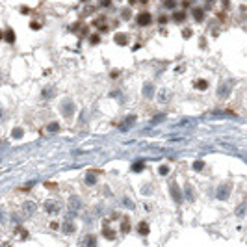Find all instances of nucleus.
I'll return each instance as SVG.
<instances>
[{
    "label": "nucleus",
    "mask_w": 247,
    "mask_h": 247,
    "mask_svg": "<svg viewBox=\"0 0 247 247\" xmlns=\"http://www.w3.org/2000/svg\"><path fill=\"white\" fill-rule=\"evenodd\" d=\"M230 192H232V186L229 184V182H225V184L217 186V189H216V199H219V201H227L229 197H230Z\"/></svg>",
    "instance_id": "nucleus-1"
},
{
    "label": "nucleus",
    "mask_w": 247,
    "mask_h": 247,
    "mask_svg": "<svg viewBox=\"0 0 247 247\" xmlns=\"http://www.w3.org/2000/svg\"><path fill=\"white\" fill-rule=\"evenodd\" d=\"M169 193H171V197H173V201L176 203V204H180L182 203V193H180V188H179V184L173 180V182H169Z\"/></svg>",
    "instance_id": "nucleus-2"
},
{
    "label": "nucleus",
    "mask_w": 247,
    "mask_h": 247,
    "mask_svg": "<svg viewBox=\"0 0 247 247\" xmlns=\"http://www.w3.org/2000/svg\"><path fill=\"white\" fill-rule=\"evenodd\" d=\"M67 204H69V212H71V216H74L76 212L82 208V201H80V197H71Z\"/></svg>",
    "instance_id": "nucleus-3"
},
{
    "label": "nucleus",
    "mask_w": 247,
    "mask_h": 247,
    "mask_svg": "<svg viewBox=\"0 0 247 247\" xmlns=\"http://www.w3.org/2000/svg\"><path fill=\"white\" fill-rule=\"evenodd\" d=\"M151 20H152V17H151V13H149V11H141L139 15H138V24H139V26H147V24H151Z\"/></svg>",
    "instance_id": "nucleus-4"
},
{
    "label": "nucleus",
    "mask_w": 247,
    "mask_h": 247,
    "mask_svg": "<svg viewBox=\"0 0 247 247\" xmlns=\"http://www.w3.org/2000/svg\"><path fill=\"white\" fill-rule=\"evenodd\" d=\"M80 243H82V247H95L97 245V236L95 234H87V236H84L80 240Z\"/></svg>",
    "instance_id": "nucleus-5"
},
{
    "label": "nucleus",
    "mask_w": 247,
    "mask_h": 247,
    "mask_svg": "<svg viewBox=\"0 0 247 247\" xmlns=\"http://www.w3.org/2000/svg\"><path fill=\"white\" fill-rule=\"evenodd\" d=\"M86 184L87 186H95L97 184V171H95V169L87 171V175H86Z\"/></svg>",
    "instance_id": "nucleus-6"
},
{
    "label": "nucleus",
    "mask_w": 247,
    "mask_h": 247,
    "mask_svg": "<svg viewBox=\"0 0 247 247\" xmlns=\"http://www.w3.org/2000/svg\"><path fill=\"white\" fill-rule=\"evenodd\" d=\"M73 114H74L73 102H71V101H65V102H63V115H65V117H71Z\"/></svg>",
    "instance_id": "nucleus-7"
},
{
    "label": "nucleus",
    "mask_w": 247,
    "mask_h": 247,
    "mask_svg": "<svg viewBox=\"0 0 247 247\" xmlns=\"http://www.w3.org/2000/svg\"><path fill=\"white\" fill-rule=\"evenodd\" d=\"M45 210L48 212V214H58L60 212V203H52V201H48L45 204Z\"/></svg>",
    "instance_id": "nucleus-8"
},
{
    "label": "nucleus",
    "mask_w": 247,
    "mask_h": 247,
    "mask_svg": "<svg viewBox=\"0 0 247 247\" xmlns=\"http://www.w3.org/2000/svg\"><path fill=\"white\" fill-rule=\"evenodd\" d=\"M138 232L141 236H147L151 232V229H149V223H145V221H139V225H138Z\"/></svg>",
    "instance_id": "nucleus-9"
},
{
    "label": "nucleus",
    "mask_w": 247,
    "mask_h": 247,
    "mask_svg": "<svg viewBox=\"0 0 247 247\" xmlns=\"http://www.w3.org/2000/svg\"><path fill=\"white\" fill-rule=\"evenodd\" d=\"M102 236H104L106 240H110V242H114V240H115V230L104 227V229H102Z\"/></svg>",
    "instance_id": "nucleus-10"
},
{
    "label": "nucleus",
    "mask_w": 247,
    "mask_h": 247,
    "mask_svg": "<svg viewBox=\"0 0 247 247\" xmlns=\"http://www.w3.org/2000/svg\"><path fill=\"white\" fill-rule=\"evenodd\" d=\"M130 169H132L134 173H139V171H143V169H145V162H143V160H138V162H134Z\"/></svg>",
    "instance_id": "nucleus-11"
},
{
    "label": "nucleus",
    "mask_w": 247,
    "mask_h": 247,
    "mask_svg": "<svg viewBox=\"0 0 247 247\" xmlns=\"http://www.w3.org/2000/svg\"><path fill=\"white\" fill-rule=\"evenodd\" d=\"M245 212H247V203H242V204H238V206H236L234 214H236L238 217H243V216H245Z\"/></svg>",
    "instance_id": "nucleus-12"
},
{
    "label": "nucleus",
    "mask_w": 247,
    "mask_h": 247,
    "mask_svg": "<svg viewBox=\"0 0 247 247\" xmlns=\"http://www.w3.org/2000/svg\"><path fill=\"white\" fill-rule=\"evenodd\" d=\"M4 39L8 41V43H15V34H13V30H11V28H8V30H6V34H4Z\"/></svg>",
    "instance_id": "nucleus-13"
},
{
    "label": "nucleus",
    "mask_w": 247,
    "mask_h": 247,
    "mask_svg": "<svg viewBox=\"0 0 247 247\" xmlns=\"http://www.w3.org/2000/svg\"><path fill=\"white\" fill-rule=\"evenodd\" d=\"M76 230V227H74V223H71V221H67L65 225H63V232L65 234H73V232Z\"/></svg>",
    "instance_id": "nucleus-14"
},
{
    "label": "nucleus",
    "mask_w": 247,
    "mask_h": 247,
    "mask_svg": "<svg viewBox=\"0 0 247 247\" xmlns=\"http://www.w3.org/2000/svg\"><path fill=\"white\" fill-rule=\"evenodd\" d=\"M184 193H186V197L189 201H193L195 199V193H193V188H192V184H186V188H184Z\"/></svg>",
    "instance_id": "nucleus-15"
},
{
    "label": "nucleus",
    "mask_w": 247,
    "mask_h": 247,
    "mask_svg": "<svg viewBox=\"0 0 247 247\" xmlns=\"http://www.w3.org/2000/svg\"><path fill=\"white\" fill-rule=\"evenodd\" d=\"M193 17H195V20H199V23H201V20L204 19V11L201 8H195L193 9Z\"/></svg>",
    "instance_id": "nucleus-16"
},
{
    "label": "nucleus",
    "mask_w": 247,
    "mask_h": 247,
    "mask_svg": "<svg viewBox=\"0 0 247 247\" xmlns=\"http://www.w3.org/2000/svg\"><path fill=\"white\" fill-rule=\"evenodd\" d=\"M23 208H24L26 214H34V212H35V204L28 201V203H24V206H23Z\"/></svg>",
    "instance_id": "nucleus-17"
},
{
    "label": "nucleus",
    "mask_w": 247,
    "mask_h": 247,
    "mask_svg": "<svg viewBox=\"0 0 247 247\" xmlns=\"http://www.w3.org/2000/svg\"><path fill=\"white\" fill-rule=\"evenodd\" d=\"M195 87L199 89V91H204V89L208 87V82H206V80H197V82H195Z\"/></svg>",
    "instance_id": "nucleus-18"
},
{
    "label": "nucleus",
    "mask_w": 247,
    "mask_h": 247,
    "mask_svg": "<svg viewBox=\"0 0 247 247\" xmlns=\"http://www.w3.org/2000/svg\"><path fill=\"white\" fill-rule=\"evenodd\" d=\"M184 19H186V13H184V11H176V13H175V17H173L175 23H182Z\"/></svg>",
    "instance_id": "nucleus-19"
},
{
    "label": "nucleus",
    "mask_w": 247,
    "mask_h": 247,
    "mask_svg": "<svg viewBox=\"0 0 247 247\" xmlns=\"http://www.w3.org/2000/svg\"><path fill=\"white\" fill-rule=\"evenodd\" d=\"M121 230L125 232V234H126V232L130 230V221L126 219V217H123V221H121Z\"/></svg>",
    "instance_id": "nucleus-20"
},
{
    "label": "nucleus",
    "mask_w": 247,
    "mask_h": 247,
    "mask_svg": "<svg viewBox=\"0 0 247 247\" xmlns=\"http://www.w3.org/2000/svg\"><path fill=\"white\" fill-rule=\"evenodd\" d=\"M192 167L195 169V171H203V169H204V162H203V160H195Z\"/></svg>",
    "instance_id": "nucleus-21"
},
{
    "label": "nucleus",
    "mask_w": 247,
    "mask_h": 247,
    "mask_svg": "<svg viewBox=\"0 0 247 247\" xmlns=\"http://www.w3.org/2000/svg\"><path fill=\"white\" fill-rule=\"evenodd\" d=\"M115 43H117V45H126V35L117 34V35H115Z\"/></svg>",
    "instance_id": "nucleus-22"
},
{
    "label": "nucleus",
    "mask_w": 247,
    "mask_h": 247,
    "mask_svg": "<svg viewBox=\"0 0 247 247\" xmlns=\"http://www.w3.org/2000/svg\"><path fill=\"white\" fill-rule=\"evenodd\" d=\"M89 43H91V45H97V43H101V35H98V34H93V35L89 37Z\"/></svg>",
    "instance_id": "nucleus-23"
},
{
    "label": "nucleus",
    "mask_w": 247,
    "mask_h": 247,
    "mask_svg": "<svg viewBox=\"0 0 247 247\" xmlns=\"http://www.w3.org/2000/svg\"><path fill=\"white\" fill-rule=\"evenodd\" d=\"M58 130H60L58 123H50V125H48V132H58Z\"/></svg>",
    "instance_id": "nucleus-24"
},
{
    "label": "nucleus",
    "mask_w": 247,
    "mask_h": 247,
    "mask_svg": "<svg viewBox=\"0 0 247 247\" xmlns=\"http://www.w3.org/2000/svg\"><path fill=\"white\" fill-rule=\"evenodd\" d=\"M145 97L147 98L152 97V86H151V84H147V86H145Z\"/></svg>",
    "instance_id": "nucleus-25"
},
{
    "label": "nucleus",
    "mask_w": 247,
    "mask_h": 247,
    "mask_svg": "<svg viewBox=\"0 0 247 247\" xmlns=\"http://www.w3.org/2000/svg\"><path fill=\"white\" fill-rule=\"evenodd\" d=\"M20 136H23V128H15V130H13V138H15V139H19Z\"/></svg>",
    "instance_id": "nucleus-26"
},
{
    "label": "nucleus",
    "mask_w": 247,
    "mask_h": 247,
    "mask_svg": "<svg viewBox=\"0 0 247 247\" xmlns=\"http://www.w3.org/2000/svg\"><path fill=\"white\" fill-rule=\"evenodd\" d=\"M43 97H45V98H48V97H52V87H47V89L43 91Z\"/></svg>",
    "instance_id": "nucleus-27"
},
{
    "label": "nucleus",
    "mask_w": 247,
    "mask_h": 247,
    "mask_svg": "<svg viewBox=\"0 0 247 247\" xmlns=\"http://www.w3.org/2000/svg\"><path fill=\"white\" fill-rule=\"evenodd\" d=\"M175 6H176V2H175V0H165V8H169V9H171V8H175Z\"/></svg>",
    "instance_id": "nucleus-28"
},
{
    "label": "nucleus",
    "mask_w": 247,
    "mask_h": 247,
    "mask_svg": "<svg viewBox=\"0 0 247 247\" xmlns=\"http://www.w3.org/2000/svg\"><path fill=\"white\" fill-rule=\"evenodd\" d=\"M123 203H125V206H128V208H134V203H132V201L128 199V197H125V201H123Z\"/></svg>",
    "instance_id": "nucleus-29"
},
{
    "label": "nucleus",
    "mask_w": 247,
    "mask_h": 247,
    "mask_svg": "<svg viewBox=\"0 0 247 247\" xmlns=\"http://www.w3.org/2000/svg\"><path fill=\"white\" fill-rule=\"evenodd\" d=\"M167 173H169V167L167 165H162L160 167V175H167Z\"/></svg>",
    "instance_id": "nucleus-30"
},
{
    "label": "nucleus",
    "mask_w": 247,
    "mask_h": 247,
    "mask_svg": "<svg viewBox=\"0 0 247 247\" xmlns=\"http://www.w3.org/2000/svg\"><path fill=\"white\" fill-rule=\"evenodd\" d=\"M160 101H162V102L167 101V91H162V93H160Z\"/></svg>",
    "instance_id": "nucleus-31"
},
{
    "label": "nucleus",
    "mask_w": 247,
    "mask_h": 247,
    "mask_svg": "<svg viewBox=\"0 0 247 247\" xmlns=\"http://www.w3.org/2000/svg\"><path fill=\"white\" fill-rule=\"evenodd\" d=\"M30 28H32V30H39L41 24H39V23H30Z\"/></svg>",
    "instance_id": "nucleus-32"
},
{
    "label": "nucleus",
    "mask_w": 247,
    "mask_h": 247,
    "mask_svg": "<svg viewBox=\"0 0 247 247\" xmlns=\"http://www.w3.org/2000/svg\"><path fill=\"white\" fill-rule=\"evenodd\" d=\"M130 15H132L130 9H125V11H123V19H130Z\"/></svg>",
    "instance_id": "nucleus-33"
},
{
    "label": "nucleus",
    "mask_w": 247,
    "mask_h": 247,
    "mask_svg": "<svg viewBox=\"0 0 247 247\" xmlns=\"http://www.w3.org/2000/svg\"><path fill=\"white\" fill-rule=\"evenodd\" d=\"M45 186H47L48 189H52V188L56 189V182H45Z\"/></svg>",
    "instance_id": "nucleus-34"
},
{
    "label": "nucleus",
    "mask_w": 247,
    "mask_h": 247,
    "mask_svg": "<svg viewBox=\"0 0 247 247\" xmlns=\"http://www.w3.org/2000/svg\"><path fill=\"white\" fill-rule=\"evenodd\" d=\"M50 229H52V230H58V229H60V225L56 223V221H52V223H50Z\"/></svg>",
    "instance_id": "nucleus-35"
},
{
    "label": "nucleus",
    "mask_w": 247,
    "mask_h": 247,
    "mask_svg": "<svg viewBox=\"0 0 247 247\" xmlns=\"http://www.w3.org/2000/svg\"><path fill=\"white\" fill-rule=\"evenodd\" d=\"M184 37H192V30H184Z\"/></svg>",
    "instance_id": "nucleus-36"
},
{
    "label": "nucleus",
    "mask_w": 247,
    "mask_h": 247,
    "mask_svg": "<svg viewBox=\"0 0 247 247\" xmlns=\"http://www.w3.org/2000/svg\"><path fill=\"white\" fill-rule=\"evenodd\" d=\"M151 189H152L151 186H147V188H143V193H151Z\"/></svg>",
    "instance_id": "nucleus-37"
},
{
    "label": "nucleus",
    "mask_w": 247,
    "mask_h": 247,
    "mask_svg": "<svg viewBox=\"0 0 247 247\" xmlns=\"http://www.w3.org/2000/svg\"><path fill=\"white\" fill-rule=\"evenodd\" d=\"M101 6H110V0H101Z\"/></svg>",
    "instance_id": "nucleus-38"
},
{
    "label": "nucleus",
    "mask_w": 247,
    "mask_h": 247,
    "mask_svg": "<svg viewBox=\"0 0 247 247\" xmlns=\"http://www.w3.org/2000/svg\"><path fill=\"white\" fill-rule=\"evenodd\" d=\"M0 39H4V34L2 32H0Z\"/></svg>",
    "instance_id": "nucleus-39"
},
{
    "label": "nucleus",
    "mask_w": 247,
    "mask_h": 247,
    "mask_svg": "<svg viewBox=\"0 0 247 247\" xmlns=\"http://www.w3.org/2000/svg\"><path fill=\"white\" fill-rule=\"evenodd\" d=\"M82 2H89V0H82Z\"/></svg>",
    "instance_id": "nucleus-40"
},
{
    "label": "nucleus",
    "mask_w": 247,
    "mask_h": 247,
    "mask_svg": "<svg viewBox=\"0 0 247 247\" xmlns=\"http://www.w3.org/2000/svg\"><path fill=\"white\" fill-rule=\"evenodd\" d=\"M208 2H214V0H208Z\"/></svg>",
    "instance_id": "nucleus-41"
}]
</instances>
